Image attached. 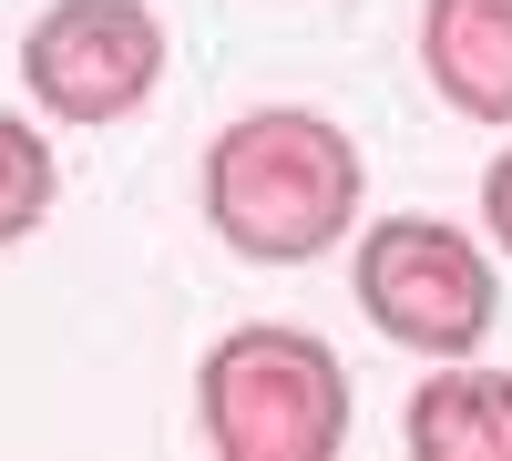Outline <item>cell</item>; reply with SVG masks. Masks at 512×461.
I'll return each mask as SVG.
<instances>
[{"label": "cell", "instance_id": "6da1fadb", "mask_svg": "<svg viewBox=\"0 0 512 461\" xmlns=\"http://www.w3.org/2000/svg\"><path fill=\"white\" fill-rule=\"evenodd\" d=\"M369 164L359 134L318 103H256L205 144V226L246 267H318L359 236Z\"/></svg>", "mask_w": 512, "mask_h": 461}, {"label": "cell", "instance_id": "7a4b0ae2", "mask_svg": "<svg viewBox=\"0 0 512 461\" xmlns=\"http://www.w3.org/2000/svg\"><path fill=\"white\" fill-rule=\"evenodd\" d=\"M195 421L226 461H338L349 451V359H338L318 328L287 318H246L226 328L195 369Z\"/></svg>", "mask_w": 512, "mask_h": 461}, {"label": "cell", "instance_id": "3957f363", "mask_svg": "<svg viewBox=\"0 0 512 461\" xmlns=\"http://www.w3.org/2000/svg\"><path fill=\"white\" fill-rule=\"evenodd\" d=\"M502 246L461 236L451 216H369V236L349 246V287L369 328L410 359H472L502 328Z\"/></svg>", "mask_w": 512, "mask_h": 461}, {"label": "cell", "instance_id": "277c9868", "mask_svg": "<svg viewBox=\"0 0 512 461\" xmlns=\"http://www.w3.org/2000/svg\"><path fill=\"white\" fill-rule=\"evenodd\" d=\"M21 82L52 123H123L164 93L154 0H52L21 31Z\"/></svg>", "mask_w": 512, "mask_h": 461}, {"label": "cell", "instance_id": "5b68a950", "mask_svg": "<svg viewBox=\"0 0 512 461\" xmlns=\"http://www.w3.org/2000/svg\"><path fill=\"white\" fill-rule=\"evenodd\" d=\"M420 72L461 123H512V0H420Z\"/></svg>", "mask_w": 512, "mask_h": 461}, {"label": "cell", "instance_id": "8992f818", "mask_svg": "<svg viewBox=\"0 0 512 461\" xmlns=\"http://www.w3.org/2000/svg\"><path fill=\"white\" fill-rule=\"evenodd\" d=\"M410 461H512V369L472 359H431V380L400 410Z\"/></svg>", "mask_w": 512, "mask_h": 461}, {"label": "cell", "instance_id": "52a82bcc", "mask_svg": "<svg viewBox=\"0 0 512 461\" xmlns=\"http://www.w3.org/2000/svg\"><path fill=\"white\" fill-rule=\"evenodd\" d=\"M52 195H62L52 134H41V123H21L11 103H0V246H21L41 216H52Z\"/></svg>", "mask_w": 512, "mask_h": 461}, {"label": "cell", "instance_id": "ba28073f", "mask_svg": "<svg viewBox=\"0 0 512 461\" xmlns=\"http://www.w3.org/2000/svg\"><path fill=\"white\" fill-rule=\"evenodd\" d=\"M482 236H492L502 257H512V144L482 164Z\"/></svg>", "mask_w": 512, "mask_h": 461}]
</instances>
